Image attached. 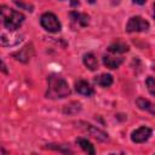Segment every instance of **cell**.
I'll use <instances>...</instances> for the list:
<instances>
[{"label":"cell","mask_w":155,"mask_h":155,"mask_svg":"<svg viewBox=\"0 0 155 155\" xmlns=\"http://www.w3.org/2000/svg\"><path fill=\"white\" fill-rule=\"evenodd\" d=\"M136 104H137V107H138L140 110H144V111H148V113L155 115V105H154L153 103H150L148 99L137 98V99H136Z\"/></svg>","instance_id":"13"},{"label":"cell","mask_w":155,"mask_h":155,"mask_svg":"<svg viewBox=\"0 0 155 155\" xmlns=\"http://www.w3.org/2000/svg\"><path fill=\"white\" fill-rule=\"evenodd\" d=\"M76 144H78L85 153L91 154V155L94 154V148H93V145L91 144L90 140H87V139H85V138H78V139H76Z\"/></svg>","instance_id":"16"},{"label":"cell","mask_w":155,"mask_h":155,"mask_svg":"<svg viewBox=\"0 0 155 155\" xmlns=\"http://www.w3.org/2000/svg\"><path fill=\"white\" fill-rule=\"evenodd\" d=\"M1 64H2V71H4V73H6V67H5V63L2 62Z\"/></svg>","instance_id":"21"},{"label":"cell","mask_w":155,"mask_h":155,"mask_svg":"<svg viewBox=\"0 0 155 155\" xmlns=\"http://www.w3.org/2000/svg\"><path fill=\"white\" fill-rule=\"evenodd\" d=\"M76 127H79L80 130L85 131L86 133H88L90 136H92L93 138L101 140V142H107L109 139L108 137V133L103 132L102 130L97 128L96 126H92L91 124H87V122H84V121H79V122H75Z\"/></svg>","instance_id":"3"},{"label":"cell","mask_w":155,"mask_h":155,"mask_svg":"<svg viewBox=\"0 0 155 155\" xmlns=\"http://www.w3.org/2000/svg\"><path fill=\"white\" fill-rule=\"evenodd\" d=\"M149 29V22L145 21L140 16H133L128 19L126 24V31L127 33H134V31H144Z\"/></svg>","instance_id":"5"},{"label":"cell","mask_w":155,"mask_h":155,"mask_svg":"<svg viewBox=\"0 0 155 155\" xmlns=\"http://www.w3.org/2000/svg\"><path fill=\"white\" fill-rule=\"evenodd\" d=\"M0 41H1L2 46H13V45H16V44L22 41V35H18V34L10 35V33L7 34L6 31H2Z\"/></svg>","instance_id":"9"},{"label":"cell","mask_w":155,"mask_h":155,"mask_svg":"<svg viewBox=\"0 0 155 155\" xmlns=\"http://www.w3.org/2000/svg\"><path fill=\"white\" fill-rule=\"evenodd\" d=\"M150 136H151V130L149 127L142 126V127H139L132 132L131 139L134 143H144L145 140H148L150 138Z\"/></svg>","instance_id":"6"},{"label":"cell","mask_w":155,"mask_h":155,"mask_svg":"<svg viewBox=\"0 0 155 155\" xmlns=\"http://www.w3.org/2000/svg\"><path fill=\"white\" fill-rule=\"evenodd\" d=\"M145 85H147V87H148V91L155 97V79L151 78V76L147 78V80H145Z\"/></svg>","instance_id":"17"},{"label":"cell","mask_w":155,"mask_h":155,"mask_svg":"<svg viewBox=\"0 0 155 155\" xmlns=\"http://www.w3.org/2000/svg\"><path fill=\"white\" fill-rule=\"evenodd\" d=\"M70 5L71 6H76V5H79V1L78 0H70Z\"/></svg>","instance_id":"20"},{"label":"cell","mask_w":155,"mask_h":155,"mask_svg":"<svg viewBox=\"0 0 155 155\" xmlns=\"http://www.w3.org/2000/svg\"><path fill=\"white\" fill-rule=\"evenodd\" d=\"M84 64L90 69V70H96L98 68V61L96 58V56L92 52H88L84 56Z\"/></svg>","instance_id":"14"},{"label":"cell","mask_w":155,"mask_h":155,"mask_svg":"<svg viewBox=\"0 0 155 155\" xmlns=\"http://www.w3.org/2000/svg\"><path fill=\"white\" fill-rule=\"evenodd\" d=\"M124 62L122 57H116V56H104L103 57V64L109 68V69H116L119 68Z\"/></svg>","instance_id":"11"},{"label":"cell","mask_w":155,"mask_h":155,"mask_svg":"<svg viewBox=\"0 0 155 155\" xmlns=\"http://www.w3.org/2000/svg\"><path fill=\"white\" fill-rule=\"evenodd\" d=\"M94 82L102 87H109L113 84V76L110 74H102L94 78Z\"/></svg>","instance_id":"15"},{"label":"cell","mask_w":155,"mask_h":155,"mask_svg":"<svg viewBox=\"0 0 155 155\" xmlns=\"http://www.w3.org/2000/svg\"><path fill=\"white\" fill-rule=\"evenodd\" d=\"M134 4H138V5H143L145 2V0H133Z\"/></svg>","instance_id":"19"},{"label":"cell","mask_w":155,"mask_h":155,"mask_svg":"<svg viewBox=\"0 0 155 155\" xmlns=\"http://www.w3.org/2000/svg\"><path fill=\"white\" fill-rule=\"evenodd\" d=\"M1 17L4 27L10 31H15L16 29H18L24 21V16L21 12L8 8L5 5L1 6Z\"/></svg>","instance_id":"2"},{"label":"cell","mask_w":155,"mask_h":155,"mask_svg":"<svg viewBox=\"0 0 155 155\" xmlns=\"http://www.w3.org/2000/svg\"><path fill=\"white\" fill-rule=\"evenodd\" d=\"M40 23H41L42 28L46 29L47 31L57 33V31L61 30V23H59L58 18L56 17V15H53L51 12L44 13L40 18Z\"/></svg>","instance_id":"4"},{"label":"cell","mask_w":155,"mask_h":155,"mask_svg":"<svg viewBox=\"0 0 155 155\" xmlns=\"http://www.w3.org/2000/svg\"><path fill=\"white\" fill-rule=\"evenodd\" d=\"M128 50H130L128 45L125 44V42H122V41H115V42H113L111 45H109V47H108V51H109L110 53H114V54L125 53V52H127Z\"/></svg>","instance_id":"12"},{"label":"cell","mask_w":155,"mask_h":155,"mask_svg":"<svg viewBox=\"0 0 155 155\" xmlns=\"http://www.w3.org/2000/svg\"><path fill=\"white\" fill-rule=\"evenodd\" d=\"M75 90L80 94H84V96H87V97H90L94 93L93 87H91V85L85 80H78L75 82Z\"/></svg>","instance_id":"10"},{"label":"cell","mask_w":155,"mask_h":155,"mask_svg":"<svg viewBox=\"0 0 155 155\" xmlns=\"http://www.w3.org/2000/svg\"><path fill=\"white\" fill-rule=\"evenodd\" d=\"M70 94L68 82L57 74H51L47 76V92L46 97L51 99L65 98Z\"/></svg>","instance_id":"1"},{"label":"cell","mask_w":155,"mask_h":155,"mask_svg":"<svg viewBox=\"0 0 155 155\" xmlns=\"http://www.w3.org/2000/svg\"><path fill=\"white\" fill-rule=\"evenodd\" d=\"M87 1H88L90 4H93V2H94V0H87Z\"/></svg>","instance_id":"22"},{"label":"cell","mask_w":155,"mask_h":155,"mask_svg":"<svg viewBox=\"0 0 155 155\" xmlns=\"http://www.w3.org/2000/svg\"><path fill=\"white\" fill-rule=\"evenodd\" d=\"M12 56L17 59V61H21L23 63L28 62L33 56H34V48H33V45H27L24 46L23 48H21L19 51L12 53Z\"/></svg>","instance_id":"7"},{"label":"cell","mask_w":155,"mask_h":155,"mask_svg":"<svg viewBox=\"0 0 155 155\" xmlns=\"http://www.w3.org/2000/svg\"><path fill=\"white\" fill-rule=\"evenodd\" d=\"M154 18H155V4H154Z\"/></svg>","instance_id":"23"},{"label":"cell","mask_w":155,"mask_h":155,"mask_svg":"<svg viewBox=\"0 0 155 155\" xmlns=\"http://www.w3.org/2000/svg\"><path fill=\"white\" fill-rule=\"evenodd\" d=\"M63 147H64V145H58V147H57V144H48V145H47V148H48V149L58 150V151H62V153H73V151H71L69 148L63 149Z\"/></svg>","instance_id":"18"},{"label":"cell","mask_w":155,"mask_h":155,"mask_svg":"<svg viewBox=\"0 0 155 155\" xmlns=\"http://www.w3.org/2000/svg\"><path fill=\"white\" fill-rule=\"evenodd\" d=\"M70 16V19H71V23L74 27L76 28H82V27H86L88 24V19L90 17L86 15V13H80V12H70L69 13Z\"/></svg>","instance_id":"8"}]
</instances>
